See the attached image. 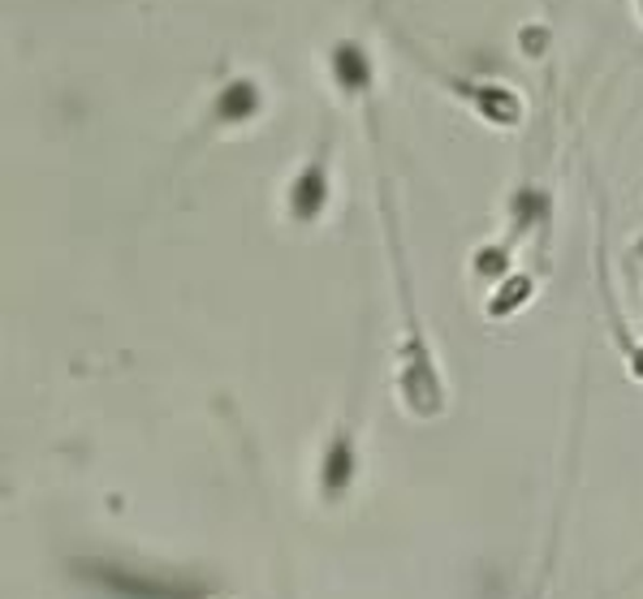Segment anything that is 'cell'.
Segmentation results:
<instances>
[{"instance_id":"6da1fadb","label":"cell","mask_w":643,"mask_h":599,"mask_svg":"<svg viewBox=\"0 0 643 599\" xmlns=\"http://www.w3.org/2000/svg\"><path fill=\"white\" fill-rule=\"evenodd\" d=\"M324 203H329V177H324L320 164H311V169H302V173L294 177V186H289V208H294V216L311 221V216H320Z\"/></svg>"},{"instance_id":"7a4b0ae2","label":"cell","mask_w":643,"mask_h":599,"mask_svg":"<svg viewBox=\"0 0 643 599\" xmlns=\"http://www.w3.org/2000/svg\"><path fill=\"white\" fill-rule=\"evenodd\" d=\"M333 78H337L350 96L368 91V87H372V57H368L359 43H337V52H333Z\"/></svg>"},{"instance_id":"3957f363","label":"cell","mask_w":643,"mask_h":599,"mask_svg":"<svg viewBox=\"0 0 643 599\" xmlns=\"http://www.w3.org/2000/svg\"><path fill=\"white\" fill-rule=\"evenodd\" d=\"M467 96L493 125H518V117H522V100L506 87H471Z\"/></svg>"},{"instance_id":"277c9868","label":"cell","mask_w":643,"mask_h":599,"mask_svg":"<svg viewBox=\"0 0 643 599\" xmlns=\"http://www.w3.org/2000/svg\"><path fill=\"white\" fill-rule=\"evenodd\" d=\"M259 104H263V96H259L256 83H247V78H238V83H230L221 96H217V117L225 121H247L259 113Z\"/></svg>"},{"instance_id":"5b68a950","label":"cell","mask_w":643,"mask_h":599,"mask_svg":"<svg viewBox=\"0 0 643 599\" xmlns=\"http://www.w3.org/2000/svg\"><path fill=\"white\" fill-rule=\"evenodd\" d=\"M350 475V445H346V436L333 445V458L324 462V483H333V487H342Z\"/></svg>"},{"instance_id":"8992f818","label":"cell","mask_w":643,"mask_h":599,"mask_svg":"<svg viewBox=\"0 0 643 599\" xmlns=\"http://www.w3.org/2000/svg\"><path fill=\"white\" fill-rule=\"evenodd\" d=\"M527 294H531V280H522V276H518L506 294H497V298L489 302V311H493V315H510L518 302H527Z\"/></svg>"},{"instance_id":"52a82bcc","label":"cell","mask_w":643,"mask_h":599,"mask_svg":"<svg viewBox=\"0 0 643 599\" xmlns=\"http://www.w3.org/2000/svg\"><path fill=\"white\" fill-rule=\"evenodd\" d=\"M544 43H548V30H544V26H527V30H522V48H527L531 57L544 52Z\"/></svg>"}]
</instances>
